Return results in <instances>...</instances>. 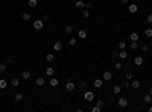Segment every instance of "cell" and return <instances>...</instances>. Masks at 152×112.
<instances>
[{
	"mask_svg": "<svg viewBox=\"0 0 152 112\" xmlns=\"http://www.w3.org/2000/svg\"><path fill=\"white\" fill-rule=\"evenodd\" d=\"M134 64H136L137 67L143 65V58H142V56H136V58H134Z\"/></svg>",
	"mask_w": 152,
	"mask_h": 112,
	"instance_id": "obj_11",
	"label": "cell"
},
{
	"mask_svg": "<svg viewBox=\"0 0 152 112\" xmlns=\"http://www.w3.org/2000/svg\"><path fill=\"white\" fill-rule=\"evenodd\" d=\"M112 92H114V94H120L122 92V86L120 85H114V86H112Z\"/></svg>",
	"mask_w": 152,
	"mask_h": 112,
	"instance_id": "obj_20",
	"label": "cell"
},
{
	"mask_svg": "<svg viewBox=\"0 0 152 112\" xmlns=\"http://www.w3.org/2000/svg\"><path fill=\"white\" fill-rule=\"evenodd\" d=\"M128 11H129V14H137L138 12V5L137 3H128Z\"/></svg>",
	"mask_w": 152,
	"mask_h": 112,
	"instance_id": "obj_2",
	"label": "cell"
},
{
	"mask_svg": "<svg viewBox=\"0 0 152 112\" xmlns=\"http://www.w3.org/2000/svg\"><path fill=\"white\" fill-rule=\"evenodd\" d=\"M140 49H142V52H143V53H148V52H149V47H148V44H143V46L140 47Z\"/></svg>",
	"mask_w": 152,
	"mask_h": 112,
	"instance_id": "obj_34",
	"label": "cell"
},
{
	"mask_svg": "<svg viewBox=\"0 0 152 112\" xmlns=\"http://www.w3.org/2000/svg\"><path fill=\"white\" fill-rule=\"evenodd\" d=\"M144 35L148 38H152V29H144Z\"/></svg>",
	"mask_w": 152,
	"mask_h": 112,
	"instance_id": "obj_33",
	"label": "cell"
},
{
	"mask_svg": "<svg viewBox=\"0 0 152 112\" xmlns=\"http://www.w3.org/2000/svg\"><path fill=\"white\" fill-rule=\"evenodd\" d=\"M91 6H93V5H91V3H85V6H84V8H85V9H88V11H90V9H91Z\"/></svg>",
	"mask_w": 152,
	"mask_h": 112,
	"instance_id": "obj_42",
	"label": "cell"
},
{
	"mask_svg": "<svg viewBox=\"0 0 152 112\" xmlns=\"http://www.w3.org/2000/svg\"><path fill=\"white\" fill-rule=\"evenodd\" d=\"M123 88H125V89H129V88H131V82H129L128 79L123 80Z\"/></svg>",
	"mask_w": 152,
	"mask_h": 112,
	"instance_id": "obj_29",
	"label": "cell"
},
{
	"mask_svg": "<svg viewBox=\"0 0 152 112\" xmlns=\"http://www.w3.org/2000/svg\"><path fill=\"white\" fill-rule=\"evenodd\" d=\"M129 47H131V50H137L138 49V41H131Z\"/></svg>",
	"mask_w": 152,
	"mask_h": 112,
	"instance_id": "obj_25",
	"label": "cell"
},
{
	"mask_svg": "<svg viewBox=\"0 0 152 112\" xmlns=\"http://www.w3.org/2000/svg\"><path fill=\"white\" fill-rule=\"evenodd\" d=\"M119 49L120 50H125L126 49V42L125 41H119Z\"/></svg>",
	"mask_w": 152,
	"mask_h": 112,
	"instance_id": "obj_31",
	"label": "cell"
},
{
	"mask_svg": "<svg viewBox=\"0 0 152 112\" xmlns=\"http://www.w3.org/2000/svg\"><path fill=\"white\" fill-rule=\"evenodd\" d=\"M146 20H148V23H149V24H152V14H149V15H148V18H146Z\"/></svg>",
	"mask_w": 152,
	"mask_h": 112,
	"instance_id": "obj_41",
	"label": "cell"
},
{
	"mask_svg": "<svg viewBox=\"0 0 152 112\" xmlns=\"http://www.w3.org/2000/svg\"><path fill=\"white\" fill-rule=\"evenodd\" d=\"M6 88H8L6 79H0V89H6Z\"/></svg>",
	"mask_w": 152,
	"mask_h": 112,
	"instance_id": "obj_18",
	"label": "cell"
},
{
	"mask_svg": "<svg viewBox=\"0 0 152 112\" xmlns=\"http://www.w3.org/2000/svg\"><path fill=\"white\" fill-rule=\"evenodd\" d=\"M14 100H15V102H21V100H23V94H21V92H15Z\"/></svg>",
	"mask_w": 152,
	"mask_h": 112,
	"instance_id": "obj_21",
	"label": "cell"
},
{
	"mask_svg": "<svg viewBox=\"0 0 152 112\" xmlns=\"http://www.w3.org/2000/svg\"><path fill=\"white\" fill-rule=\"evenodd\" d=\"M84 98H85L87 102H93V100H94V92H93V91H85V94H84Z\"/></svg>",
	"mask_w": 152,
	"mask_h": 112,
	"instance_id": "obj_4",
	"label": "cell"
},
{
	"mask_svg": "<svg viewBox=\"0 0 152 112\" xmlns=\"http://www.w3.org/2000/svg\"><path fill=\"white\" fill-rule=\"evenodd\" d=\"M35 83H37L38 86H44V85H46V79H44V77H37Z\"/></svg>",
	"mask_w": 152,
	"mask_h": 112,
	"instance_id": "obj_9",
	"label": "cell"
},
{
	"mask_svg": "<svg viewBox=\"0 0 152 112\" xmlns=\"http://www.w3.org/2000/svg\"><path fill=\"white\" fill-rule=\"evenodd\" d=\"M21 18H23V21H29L31 20V14L29 12H23L21 14Z\"/></svg>",
	"mask_w": 152,
	"mask_h": 112,
	"instance_id": "obj_23",
	"label": "cell"
},
{
	"mask_svg": "<svg viewBox=\"0 0 152 112\" xmlns=\"http://www.w3.org/2000/svg\"><path fill=\"white\" fill-rule=\"evenodd\" d=\"M102 79H104V82H110L111 79H112V74L110 71H104V74H102Z\"/></svg>",
	"mask_w": 152,
	"mask_h": 112,
	"instance_id": "obj_8",
	"label": "cell"
},
{
	"mask_svg": "<svg viewBox=\"0 0 152 112\" xmlns=\"http://www.w3.org/2000/svg\"><path fill=\"white\" fill-rule=\"evenodd\" d=\"M119 58H120V59H126V58H128L126 50H120V52H119Z\"/></svg>",
	"mask_w": 152,
	"mask_h": 112,
	"instance_id": "obj_22",
	"label": "cell"
},
{
	"mask_svg": "<svg viewBox=\"0 0 152 112\" xmlns=\"http://www.w3.org/2000/svg\"><path fill=\"white\" fill-rule=\"evenodd\" d=\"M82 17H84V18H88V17H90L88 9H84V11H82Z\"/></svg>",
	"mask_w": 152,
	"mask_h": 112,
	"instance_id": "obj_35",
	"label": "cell"
},
{
	"mask_svg": "<svg viewBox=\"0 0 152 112\" xmlns=\"http://www.w3.org/2000/svg\"><path fill=\"white\" fill-rule=\"evenodd\" d=\"M32 27H33L35 30H41L43 27H44V21H43V18H37V20H33Z\"/></svg>",
	"mask_w": 152,
	"mask_h": 112,
	"instance_id": "obj_1",
	"label": "cell"
},
{
	"mask_svg": "<svg viewBox=\"0 0 152 112\" xmlns=\"http://www.w3.org/2000/svg\"><path fill=\"white\" fill-rule=\"evenodd\" d=\"M6 68H8L6 64H0V73H5V71H6Z\"/></svg>",
	"mask_w": 152,
	"mask_h": 112,
	"instance_id": "obj_36",
	"label": "cell"
},
{
	"mask_svg": "<svg viewBox=\"0 0 152 112\" xmlns=\"http://www.w3.org/2000/svg\"><path fill=\"white\" fill-rule=\"evenodd\" d=\"M114 68H116L117 71H120V70L123 68V65H122V62H116V64H114Z\"/></svg>",
	"mask_w": 152,
	"mask_h": 112,
	"instance_id": "obj_30",
	"label": "cell"
},
{
	"mask_svg": "<svg viewBox=\"0 0 152 112\" xmlns=\"http://www.w3.org/2000/svg\"><path fill=\"white\" fill-rule=\"evenodd\" d=\"M149 112H152V105H151V106H149Z\"/></svg>",
	"mask_w": 152,
	"mask_h": 112,
	"instance_id": "obj_47",
	"label": "cell"
},
{
	"mask_svg": "<svg viewBox=\"0 0 152 112\" xmlns=\"http://www.w3.org/2000/svg\"><path fill=\"white\" fill-rule=\"evenodd\" d=\"M46 74L47 76H53L55 74V68H53V67H47V68H46Z\"/></svg>",
	"mask_w": 152,
	"mask_h": 112,
	"instance_id": "obj_19",
	"label": "cell"
},
{
	"mask_svg": "<svg viewBox=\"0 0 152 112\" xmlns=\"http://www.w3.org/2000/svg\"><path fill=\"white\" fill-rule=\"evenodd\" d=\"M104 105H105L104 100H97V102H96V106H99V108H104Z\"/></svg>",
	"mask_w": 152,
	"mask_h": 112,
	"instance_id": "obj_38",
	"label": "cell"
},
{
	"mask_svg": "<svg viewBox=\"0 0 152 112\" xmlns=\"http://www.w3.org/2000/svg\"><path fill=\"white\" fill-rule=\"evenodd\" d=\"M149 94H151V96H152V88H149Z\"/></svg>",
	"mask_w": 152,
	"mask_h": 112,
	"instance_id": "obj_46",
	"label": "cell"
},
{
	"mask_svg": "<svg viewBox=\"0 0 152 112\" xmlns=\"http://www.w3.org/2000/svg\"><path fill=\"white\" fill-rule=\"evenodd\" d=\"M117 106H119V108H126L128 106V98H125V97H120L119 100H117Z\"/></svg>",
	"mask_w": 152,
	"mask_h": 112,
	"instance_id": "obj_3",
	"label": "cell"
},
{
	"mask_svg": "<svg viewBox=\"0 0 152 112\" xmlns=\"http://www.w3.org/2000/svg\"><path fill=\"white\" fill-rule=\"evenodd\" d=\"M122 3H125V5H128V3H129V0H122Z\"/></svg>",
	"mask_w": 152,
	"mask_h": 112,
	"instance_id": "obj_45",
	"label": "cell"
},
{
	"mask_svg": "<svg viewBox=\"0 0 152 112\" xmlns=\"http://www.w3.org/2000/svg\"><path fill=\"white\" fill-rule=\"evenodd\" d=\"M11 85H12L14 88H17L20 85V79H18V77H12V79H11Z\"/></svg>",
	"mask_w": 152,
	"mask_h": 112,
	"instance_id": "obj_14",
	"label": "cell"
},
{
	"mask_svg": "<svg viewBox=\"0 0 152 112\" xmlns=\"http://www.w3.org/2000/svg\"><path fill=\"white\" fill-rule=\"evenodd\" d=\"M65 89H67L69 92H72V91H75V89H76V85H75L72 80H69V82H67V85H65Z\"/></svg>",
	"mask_w": 152,
	"mask_h": 112,
	"instance_id": "obj_7",
	"label": "cell"
},
{
	"mask_svg": "<svg viewBox=\"0 0 152 112\" xmlns=\"http://www.w3.org/2000/svg\"><path fill=\"white\" fill-rule=\"evenodd\" d=\"M53 59H55V53H47L46 55V61L47 62H52Z\"/></svg>",
	"mask_w": 152,
	"mask_h": 112,
	"instance_id": "obj_24",
	"label": "cell"
},
{
	"mask_svg": "<svg viewBox=\"0 0 152 112\" xmlns=\"http://www.w3.org/2000/svg\"><path fill=\"white\" fill-rule=\"evenodd\" d=\"M49 85L52 86V88H56V86L59 85V80L56 79V77H53V76H52V77H50V79H49Z\"/></svg>",
	"mask_w": 152,
	"mask_h": 112,
	"instance_id": "obj_6",
	"label": "cell"
},
{
	"mask_svg": "<svg viewBox=\"0 0 152 112\" xmlns=\"http://www.w3.org/2000/svg\"><path fill=\"white\" fill-rule=\"evenodd\" d=\"M61 49H63V42H61V41H56V42L53 44V50H55V52H59Z\"/></svg>",
	"mask_w": 152,
	"mask_h": 112,
	"instance_id": "obj_12",
	"label": "cell"
},
{
	"mask_svg": "<svg viewBox=\"0 0 152 112\" xmlns=\"http://www.w3.org/2000/svg\"><path fill=\"white\" fill-rule=\"evenodd\" d=\"M21 77H23L24 80H29V79H31V71L23 70V73H21Z\"/></svg>",
	"mask_w": 152,
	"mask_h": 112,
	"instance_id": "obj_13",
	"label": "cell"
},
{
	"mask_svg": "<svg viewBox=\"0 0 152 112\" xmlns=\"http://www.w3.org/2000/svg\"><path fill=\"white\" fill-rule=\"evenodd\" d=\"M91 111H93V112H100V108H99V106H94Z\"/></svg>",
	"mask_w": 152,
	"mask_h": 112,
	"instance_id": "obj_43",
	"label": "cell"
},
{
	"mask_svg": "<svg viewBox=\"0 0 152 112\" xmlns=\"http://www.w3.org/2000/svg\"><path fill=\"white\" fill-rule=\"evenodd\" d=\"M111 58L112 59H117V58H119V52H112L111 53Z\"/></svg>",
	"mask_w": 152,
	"mask_h": 112,
	"instance_id": "obj_39",
	"label": "cell"
},
{
	"mask_svg": "<svg viewBox=\"0 0 152 112\" xmlns=\"http://www.w3.org/2000/svg\"><path fill=\"white\" fill-rule=\"evenodd\" d=\"M78 36H79L81 40H84V38H87V30H84V29L78 30Z\"/></svg>",
	"mask_w": 152,
	"mask_h": 112,
	"instance_id": "obj_16",
	"label": "cell"
},
{
	"mask_svg": "<svg viewBox=\"0 0 152 112\" xmlns=\"http://www.w3.org/2000/svg\"><path fill=\"white\" fill-rule=\"evenodd\" d=\"M151 105H152V98H151Z\"/></svg>",
	"mask_w": 152,
	"mask_h": 112,
	"instance_id": "obj_48",
	"label": "cell"
},
{
	"mask_svg": "<svg viewBox=\"0 0 152 112\" xmlns=\"http://www.w3.org/2000/svg\"><path fill=\"white\" fill-rule=\"evenodd\" d=\"M69 44H70L72 47H73V46H76V38H70V40H69Z\"/></svg>",
	"mask_w": 152,
	"mask_h": 112,
	"instance_id": "obj_37",
	"label": "cell"
},
{
	"mask_svg": "<svg viewBox=\"0 0 152 112\" xmlns=\"http://www.w3.org/2000/svg\"><path fill=\"white\" fill-rule=\"evenodd\" d=\"M79 88H81V89H85V88H87V83H85V82H81V83H79Z\"/></svg>",
	"mask_w": 152,
	"mask_h": 112,
	"instance_id": "obj_40",
	"label": "cell"
},
{
	"mask_svg": "<svg viewBox=\"0 0 152 112\" xmlns=\"http://www.w3.org/2000/svg\"><path fill=\"white\" fill-rule=\"evenodd\" d=\"M129 40H131V41H138V40H140L138 33H137V32H132L131 35H129Z\"/></svg>",
	"mask_w": 152,
	"mask_h": 112,
	"instance_id": "obj_15",
	"label": "cell"
},
{
	"mask_svg": "<svg viewBox=\"0 0 152 112\" xmlns=\"http://www.w3.org/2000/svg\"><path fill=\"white\" fill-rule=\"evenodd\" d=\"M140 86H142L140 80H131V88H132V89H138Z\"/></svg>",
	"mask_w": 152,
	"mask_h": 112,
	"instance_id": "obj_10",
	"label": "cell"
},
{
	"mask_svg": "<svg viewBox=\"0 0 152 112\" xmlns=\"http://www.w3.org/2000/svg\"><path fill=\"white\" fill-rule=\"evenodd\" d=\"M125 79L132 80V73H131V71H126V73H125Z\"/></svg>",
	"mask_w": 152,
	"mask_h": 112,
	"instance_id": "obj_32",
	"label": "cell"
},
{
	"mask_svg": "<svg viewBox=\"0 0 152 112\" xmlns=\"http://www.w3.org/2000/svg\"><path fill=\"white\" fill-rule=\"evenodd\" d=\"M151 98H152L151 94H146V96L143 97V102H144V103H148V105H151Z\"/></svg>",
	"mask_w": 152,
	"mask_h": 112,
	"instance_id": "obj_28",
	"label": "cell"
},
{
	"mask_svg": "<svg viewBox=\"0 0 152 112\" xmlns=\"http://www.w3.org/2000/svg\"><path fill=\"white\" fill-rule=\"evenodd\" d=\"M93 85H94V88H102V86H104V79H102V77H97V79H94Z\"/></svg>",
	"mask_w": 152,
	"mask_h": 112,
	"instance_id": "obj_5",
	"label": "cell"
},
{
	"mask_svg": "<svg viewBox=\"0 0 152 112\" xmlns=\"http://www.w3.org/2000/svg\"><path fill=\"white\" fill-rule=\"evenodd\" d=\"M38 5V0H27V6L29 8H37Z\"/></svg>",
	"mask_w": 152,
	"mask_h": 112,
	"instance_id": "obj_17",
	"label": "cell"
},
{
	"mask_svg": "<svg viewBox=\"0 0 152 112\" xmlns=\"http://www.w3.org/2000/svg\"><path fill=\"white\" fill-rule=\"evenodd\" d=\"M43 21H44V23H46V21H49V17H47V15H43Z\"/></svg>",
	"mask_w": 152,
	"mask_h": 112,
	"instance_id": "obj_44",
	"label": "cell"
},
{
	"mask_svg": "<svg viewBox=\"0 0 152 112\" xmlns=\"http://www.w3.org/2000/svg\"><path fill=\"white\" fill-rule=\"evenodd\" d=\"M73 30H75V27H73V26H65L64 27V32L65 33H73Z\"/></svg>",
	"mask_w": 152,
	"mask_h": 112,
	"instance_id": "obj_27",
	"label": "cell"
},
{
	"mask_svg": "<svg viewBox=\"0 0 152 112\" xmlns=\"http://www.w3.org/2000/svg\"><path fill=\"white\" fill-rule=\"evenodd\" d=\"M75 6L78 8V9H81V8H84L85 6V3L82 2V0H76V3H75Z\"/></svg>",
	"mask_w": 152,
	"mask_h": 112,
	"instance_id": "obj_26",
	"label": "cell"
}]
</instances>
